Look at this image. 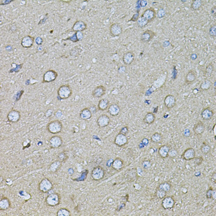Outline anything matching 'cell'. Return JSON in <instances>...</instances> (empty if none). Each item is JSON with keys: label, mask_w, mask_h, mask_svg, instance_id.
I'll return each mask as SVG.
<instances>
[{"label": "cell", "mask_w": 216, "mask_h": 216, "mask_svg": "<svg viewBox=\"0 0 216 216\" xmlns=\"http://www.w3.org/2000/svg\"><path fill=\"white\" fill-rule=\"evenodd\" d=\"M49 143L51 148H58L63 145V141L61 137L59 135H54L50 138L49 140Z\"/></svg>", "instance_id": "obj_13"}, {"label": "cell", "mask_w": 216, "mask_h": 216, "mask_svg": "<svg viewBox=\"0 0 216 216\" xmlns=\"http://www.w3.org/2000/svg\"><path fill=\"white\" fill-rule=\"evenodd\" d=\"M87 28V24L82 21H77L72 27V31L74 32H82Z\"/></svg>", "instance_id": "obj_16"}, {"label": "cell", "mask_w": 216, "mask_h": 216, "mask_svg": "<svg viewBox=\"0 0 216 216\" xmlns=\"http://www.w3.org/2000/svg\"><path fill=\"white\" fill-rule=\"evenodd\" d=\"M135 59V54L132 51H128L125 53L122 57V61L125 65L129 66L132 64Z\"/></svg>", "instance_id": "obj_20"}, {"label": "cell", "mask_w": 216, "mask_h": 216, "mask_svg": "<svg viewBox=\"0 0 216 216\" xmlns=\"http://www.w3.org/2000/svg\"><path fill=\"white\" fill-rule=\"evenodd\" d=\"M62 2H67V3H70L71 2V1H62Z\"/></svg>", "instance_id": "obj_53"}, {"label": "cell", "mask_w": 216, "mask_h": 216, "mask_svg": "<svg viewBox=\"0 0 216 216\" xmlns=\"http://www.w3.org/2000/svg\"><path fill=\"white\" fill-rule=\"evenodd\" d=\"M176 204V201L174 198L171 196H166L161 203V206L165 210H169L172 209Z\"/></svg>", "instance_id": "obj_6"}, {"label": "cell", "mask_w": 216, "mask_h": 216, "mask_svg": "<svg viewBox=\"0 0 216 216\" xmlns=\"http://www.w3.org/2000/svg\"><path fill=\"white\" fill-rule=\"evenodd\" d=\"M62 163L63 162L59 160H56L53 162L49 166L48 171L51 173H56L61 167Z\"/></svg>", "instance_id": "obj_28"}, {"label": "cell", "mask_w": 216, "mask_h": 216, "mask_svg": "<svg viewBox=\"0 0 216 216\" xmlns=\"http://www.w3.org/2000/svg\"><path fill=\"white\" fill-rule=\"evenodd\" d=\"M144 19L148 22H151L156 17V12L153 8L147 9L143 12V14L141 16Z\"/></svg>", "instance_id": "obj_10"}, {"label": "cell", "mask_w": 216, "mask_h": 216, "mask_svg": "<svg viewBox=\"0 0 216 216\" xmlns=\"http://www.w3.org/2000/svg\"><path fill=\"white\" fill-rule=\"evenodd\" d=\"M191 132L190 129L188 128L185 129L182 132V135L185 137H189L191 135Z\"/></svg>", "instance_id": "obj_45"}, {"label": "cell", "mask_w": 216, "mask_h": 216, "mask_svg": "<svg viewBox=\"0 0 216 216\" xmlns=\"http://www.w3.org/2000/svg\"><path fill=\"white\" fill-rule=\"evenodd\" d=\"M156 120V116L153 112H148L143 118V122L146 124H152Z\"/></svg>", "instance_id": "obj_31"}, {"label": "cell", "mask_w": 216, "mask_h": 216, "mask_svg": "<svg viewBox=\"0 0 216 216\" xmlns=\"http://www.w3.org/2000/svg\"><path fill=\"white\" fill-rule=\"evenodd\" d=\"M72 95V88L68 84L61 85L58 90V97L60 100L68 99Z\"/></svg>", "instance_id": "obj_2"}, {"label": "cell", "mask_w": 216, "mask_h": 216, "mask_svg": "<svg viewBox=\"0 0 216 216\" xmlns=\"http://www.w3.org/2000/svg\"><path fill=\"white\" fill-rule=\"evenodd\" d=\"M106 88L103 85L96 87L92 92V96L95 98H100L104 96L106 93Z\"/></svg>", "instance_id": "obj_18"}, {"label": "cell", "mask_w": 216, "mask_h": 216, "mask_svg": "<svg viewBox=\"0 0 216 216\" xmlns=\"http://www.w3.org/2000/svg\"><path fill=\"white\" fill-rule=\"evenodd\" d=\"M155 35H156L155 33L153 31L146 30L141 35V37H140L141 41L144 43H148L154 37Z\"/></svg>", "instance_id": "obj_19"}, {"label": "cell", "mask_w": 216, "mask_h": 216, "mask_svg": "<svg viewBox=\"0 0 216 216\" xmlns=\"http://www.w3.org/2000/svg\"><path fill=\"white\" fill-rule=\"evenodd\" d=\"M164 104L166 108L169 109H172L176 105V98L172 95H168L164 98Z\"/></svg>", "instance_id": "obj_14"}, {"label": "cell", "mask_w": 216, "mask_h": 216, "mask_svg": "<svg viewBox=\"0 0 216 216\" xmlns=\"http://www.w3.org/2000/svg\"><path fill=\"white\" fill-rule=\"evenodd\" d=\"M213 130H214V137L216 138V124H215V125H214Z\"/></svg>", "instance_id": "obj_52"}, {"label": "cell", "mask_w": 216, "mask_h": 216, "mask_svg": "<svg viewBox=\"0 0 216 216\" xmlns=\"http://www.w3.org/2000/svg\"><path fill=\"white\" fill-rule=\"evenodd\" d=\"M122 27L119 23H114L109 27L110 35L113 37L120 36L122 33Z\"/></svg>", "instance_id": "obj_9"}, {"label": "cell", "mask_w": 216, "mask_h": 216, "mask_svg": "<svg viewBox=\"0 0 216 216\" xmlns=\"http://www.w3.org/2000/svg\"><path fill=\"white\" fill-rule=\"evenodd\" d=\"M53 188V184L51 181L47 178H43L38 185V190L41 193H46Z\"/></svg>", "instance_id": "obj_4"}, {"label": "cell", "mask_w": 216, "mask_h": 216, "mask_svg": "<svg viewBox=\"0 0 216 216\" xmlns=\"http://www.w3.org/2000/svg\"><path fill=\"white\" fill-rule=\"evenodd\" d=\"M178 155V151L176 149H170L168 154V157L171 158H174Z\"/></svg>", "instance_id": "obj_43"}, {"label": "cell", "mask_w": 216, "mask_h": 216, "mask_svg": "<svg viewBox=\"0 0 216 216\" xmlns=\"http://www.w3.org/2000/svg\"><path fill=\"white\" fill-rule=\"evenodd\" d=\"M66 40H71L73 42H77L78 41V40L77 39V35H76V33H75L71 37H69L68 39Z\"/></svg>", "instance_id": "obj_48"}, {"label": "cell", "mask_w": 216, "mask_h": 216, "mask_svg": "<svg viewBox=\"0 0 216 216\" xmlns=\"http://www.w3.org/2000/svg\"><path fill=\"white\" fill-rule=\"evenodd\" d=\"M68 159V156L67 155L66 151H62L58 156V160L61 161L62 162H64Z\"/></svg>", "instance_id": "obj_39"}, {"label": "cell", "mask_w": 216, "mask_h": 216, "mask_svg": "<svg viewBox=\"0 0 216 216\" xmlns=\"http://www.w3.org/2000/svg\"><path fill=\"white\" fill-rule=\"evenodd\" d=\"M21 112L16 109L11 110L7 115V119L8 121L11 123H16L19 122L21 119Z\"/></svg>", "instance_id": "obj_8"}, {"label": "cell", "mask_w": 216, "mask_h": 216, "mask_svg": "<svg viewBox=\"0 0 216 216\" xmlns=\"http://www.w3.org/2000/svg\"><path fill=\"white\" fill-rule=\"evenodd\" d=\"M35 41V40L34 37L30 35H26L22 38L21 44L23 48H30L34 45Z\"/></svg>", "instance_id": "obj_17"}, {"label": "cell", "mask_w": 216, "mask_h": 216, "mask_svg": "<svg viewBox=\"0 0 216 216\" xmlns=\"http://www.w3.org/2000/svg\"><path fill=\"white\" fill-rule=\"evenodd\" d=\"M195 150L193 148H188L186 149H185L183 153L182 158L186 161H189L194 159L195 158Z\"/></svg>", "instance_id": "obj_15"}, {"label": "cell", "mask_w": 216, "mask_h": 216, "mask_svg": "<svg viewBox=\"0 0 216 216\" xmlns=\"http://www.w3.org/2000/svg\"><path fill=\"white\" fill-rule=\"evenodd\" d=\"M142 166L144 169H148L151 166V162L148 160H145L142 162Z\"/></svg>", "instance_id": "obj_47"}, {"label": "cell", "mask_w": 216, "mask_h": 216, "mask_svg": "<svg viewBox=\"0 0 216 216\" xmlns=\"http://www.w3.org/2000/svg\"><path fill=\"white\" fill-rule=\"evenodd\" d=\"M213 87L212 82L209 79H205L200 85V90L202 91H206L209 90Z\"/></svg>", "instance_id": "obj_33"}, {"label": "cell", "mask_w": 216, "mask_h": 216, "mask_svg": "<svg viewBox=\"0 0 216 216\" xmlns=\"http://www.w3.org/2000/svg\"><path fill=\"white\" fill-rule=\"evenodd\" d=\"M170 149H171V148L169 146H168L167 144L162 145L159 148L158 154L161 157L165 159V158L168 157V154H169V151Z\"/></svg>", "instance_id": "obj_26"}, {"label": "cell", "mask_w": 216, "mask_h": 216, "mask_svg": "<svg viewBox=\"0 0 216 216\" xmlns=\"http://www.w3.org/2000/svg\"><path fill=\"white\" fill-rule=\"evenodd\" d=\"M11 207V201L7 197H2L0 200V210L6 211Z\"/></svg>", "instance_id": "obj_27"}, {"label": "cell", "mask_w": 216, "mask_h": 216, "mask_svg": "<svg viewBox=\"0 0 216 216\" xmlns=\"http://www.w3.org/2000/svg\"><path fill=\"white\" fill-rule=\"evenodd\" d=\"M205 131V125L204 124L200 121L197 122L193 127V132L196 135H201Z\"/></svg>", "instance_id": "obj_23"}, {"label": "cell", "mask_w": 216, "mask_h": 216, "mask_svg": "<svg viewBox=\"0 0 216 216\" xmlns=\"http://www.w3.org/2000/svg\"><path fill=\"white\" fill-rule=\"evenodd\" d=\"M209 34L210 36L212 37H216V24L212 25L209 30Z\"/></svg>", "instance_id": "obj_44"}, {"label": "cell", "mask_w": 216, "mask_h": 216, "mask_svg": "<svg viewBox=\"0 0 216 216\" xmlns=\"http://www.w3.org/2000/svg\"><path fill=\"white\" fill-rule=\"evenodd\" d=\"M206 197L208 198H211L213 200H216V191L210 188L206 193Z\"/></svg>", "instance_id": "obj_41"}, {"label": "cell", "mask_w": 216, "mask_h": 216, "mask_svg": "<svg viewBox=\"0 0 216 216\" xmlns=\"http://www.w3.org/2000/svg\"><path fill=\"white\" fill-rule=\"evenodd\" d=\"M214 112L213 110L211 108H209V107L204 108L201 113V117L204 120H211L213 118V117L214 116Z\"/></svg>", "instance_id": "obj_21"}, {"label": "cell", "mask_w": 216, "mask_h": 216, "mask_svg": "<svg viewBox=\"0 0 216 216\" xmlns=\"http://www.w3.org/2000/svg\"><path fill=\"white\" fill-rule=\"evenodd\" d=\"M203 1L201 0H194L191 4V8L194 11L199 10L203 6Z\"/></svg>", "instance_id": "obj_35"}, {"label": "cell", "mask_w": 216, "mask_h": 216, "mask_svg": "<svg viewBox=\"0 0 216 216\" xmlns=\"http://www.w3.org/2000/svg\"><path fill=\"white\" fill-rule=\"evenodd\" d=\"M148 24H149L143 17L140 16L139 18H138L137 20V26L140 27V28H144Z\"/></svg>", "instance_id": "obj_38"}, {"label": "cell", "mask_w": 216, "mask_h": 216, "mask_svg": "<svg viewBox=\"0 0 216 216\" xmlns=\"http://www.w3.org/2000/svg\"><path fill=\"white\" fill-rule=\"evenodd\" d=\"M110 117L106 114H101L97 119V125L100 128H105L110 124Z\"/></svg>", "instance_id": "obj_12"}, {"label": "cell", "mask_w": 216, "mask_h": 216, "mask_svg": "<svg viewBox=\"0 0 216 216\" xmlns=\"http://www.w3.org/2000/svg\"><path fill=\"white\" fill-rule=\"evenodd\" d=\"M124 161L119 158V157H117L115 158L112 162V164H111V167L112 168L116 171H120L121 169H122V168L124 167Z\"/></svg>", "instance_id": "obj_22"}, {"label": "cell", "mask_w": 216, "mask_h": 216, "mask_svg": "<svg viewBox=\"0 0 216 216\" xmlns=\"http://www.w3.org/2000/svg\"><path fill=\"white\" fill-rule=\"evenodd\" d=\"M155 195H156V196L159 199V200H162L166 195H167V193L162 191V190H160L157 188H156V193H155Z\"/></svg>", "instance_id": "obj_40"}, {"label": "cell", "mask_w": 216, "mask_h": 216, "mask_svg": "<svg viewBox=\"0 0 216 216\" xmlns=\"http://www.w3.org/2000/svg\"><path fill=\"white\" fill-rule=\"evenodd\" d=\"M196 79V75L195 72L191 70L190 71H188V73H186V76H185V83L186 84H190L193 83Z\"/></svg>", "instance_id": "obj_29"}, {"label": "cell", "mask_w": 216, "mask_h": 216, "mask_svg": "<svg viewBox=\"0 0 216 216\" xmlns=\"http://www.w3.org/2000/svg\"><path fill=\"white\" fill-rule=\"evenodd\" d=\"M216 7L214 6L212 9H211V13H212V14L214 16V17H216Z\"/></svg>", "instance_id": "obj_51"}, {"label": "cell", "mask_w": 216, "mask_h": 216, "mask_svg": "<svg viewBox=\"0 0 216 216\" xmlns=\"http://www.w3.org/2000/svg\"><path fill=\"white\" fill-rule=\"evenodd\" d=\"M109 106V100L106 98H103L99 101L98 105V110L101 111L106 110V109H108Z\"/></svg>", "instance_id": "obj_32"}, {"label": "cell", "mask_w": 216, "mask_h": 216, "mask_svg": "<svg viewBox=\"0 0 216 216\" xmlns=\"http://www.w3.org/2000/svg\"><path fill=\"white\" fill-rule=\"evenodd\" d=\"M57 216H71V211L66 208H61L59 209L56 214Z\"/></svg>", "instance_id": "obj_37"}, {"label": "cell", "mask_w": 216, "mask_h": 216, "mask_svg": "<svg viewBox=\"0 0 216 216\" xmlns=\"http://www.w3.org/2000/svg\"><path fill=\"white\" fill-rule=\"evenodd\" d=\"M92 117V112L90 108H83L80 112V118L83 120H88Z\"/></svg>", "instance_id": "obj_24"}, {"label": "cell", "mask_w": 216, "mask_h": 216, "mask_svg": "<svg viewBox=\"0 0 216 216\" xmlns=\"http://www.w3.org/2000/svg\"><path fill=\"white\" fill-rule=\"evenodd\" d=\"M166 193H169L172 189V185L169 181H164L160 183L156 188Z\"/></svg>", "instance_id": "obj_30"}, {"label": "cell", "mask_w": 216, "mask_h": 216, "mask_svg": "<svg viewBox=\"0 0 216 216\" xmlns=\"http://www.w3.org/2000/svg\"><path fill=\"white\" fill-rule=\"evenodd\" d=\"M214 70V67L213 64H209L205 69V73L207 75H211Z\"/></svg>", "instance_id": "obj_42"}, {"label": "cell", "mask_w": 216, "mask_h": 216, "mask_svg": "<svg viewBox=\"0 0 216 216\" xmlns=\"http://www.w3.org/2000/svg\"><path fill=\"white\" fill-rule=\"evenodd\" d=\"M75 33H76L77 37V39L78 40V41L82 40L83 39V34H82V32H75Z\"/></svg>", "instance_id": "obj_50"}, {"label": "cell", "mask_w": 216, "mask_h": 216, "mask_svg": "<svg viewBox=\"0 0 216 216\" xmlns=\"http://www.w3.org/2000/svg\"><path fill=\"white\" fill-rule=\"evenodd\" d=\"M120 112V106L115 103H113L109 105L108 107V113L111 116H117L119 114Z\"/></svg>", "instance_id": "obj_25"}, {"label": "cell", "mask_w": 216, "mask_h": 216, "mask_svg": "<svg viewBox=\"0 0 216 216\" xmlns=\"http://www.w3.org/2000/svg\"><path fill=\"white\" fill-rule=\"evenodd\" d=\"M114 143L119 147H122L128 143V138L127 135L119 133L115 137Z\"/></svg>", "instance_id": "obj_11"}, {"label": "cell", "mask_w": 216, "mask_h": 216, "mask_svg": "<svg viewBox=\"0 0 216 216\" xmlns=\"http://www.w3.org/2000/svg\"><path fill=\"white\" fill-rule=\"evenodd\" d=\"M105 176V169L98 166L95 167L91 172V177L92 180L95 181H100L102 180Z\"/></svg>", "instance_id": "obj_5"}, {"label": "cell", "mask_w": 216, "mask_h": 216, "mask_svg": "<svg viewBox=\"0 0 216 216\" xmlns=\"http://www.w3.org/2000/svg\"><path fill=\"white\" fill-rule=\"evenodd\" d=\"M63 125L61 122L59 120H54L49 122L46 126L47 130L51 134H58L63 130Z\"/></svg>", "instance_id": "obj_1"}, {"label": "cell", "mask_w": 216, "mask_h": 216, "mask_svg": "<svg viewBox=\"0 0 216 216\" xmlns=\"http://www.w3.org/2000/svg\"><path fill=\"white\" fill-rule=\"evenodd\" d=\"M35 42L38 45H41L43 42V40L41 37L38 36L35 39Z\"/></svg>", "instance_id": "obj_49"}, {"label": "cell", "mask_w": 216, "mask_h": 216, "mask_svg": "<svg viewBox=\"0 0 216 216\" xmlns=\"http://www.w3.org/2000/svg\"><path fill=\"white\" fill-rule=\"evenodd\" d=\"M46 204L51 207H55L61 203V196L58 193H53L47 196L45 200Z\"/></svg>", "instance_id": "obj_3"}, {"label": "cell", "mask_w": 216, "mask_h": 216, "mask_svg": "<svg viewBox=\"0 0 216 216\" xmlns=\"http://www.w3.org/2000/svg\"><path fill=\"white\" fill-rule=\"evenodd\" d=\"M58 73L54 70L50 69L43 74L42 83H50L54 82L58 77Z\"/></svg>", "instance_id": "obj_7"}, {"label": "cell", "mask_w": 216, "mask_h": 216, "mask_svg": "<svg viewBox=\"0 0 216 216\" xmlns=\"http://www.w3.org/2000/svg\"><path fill=\"white\" fill-rule=\"evenodd\" d=\"M162 139H163L162 135L160 133L156 132L151 136V141L154 143L157 144V143H160L162 142Z\"/></svg>", "instance_id": "obj_34"}, {"label": "cell", "mask_w": 216, "mask_h": 216, "mask_svg": "<svg viewBox=\"0 0 216 216\" xmlns=\"http://www.w3.org/2000/svg\"><path fill=\"white\" fill-rule=\"evenodd\" d=\"M201 151L204 154H208L209 153H210L211 150V147L209 144H208L206 142H203L202 145L201 146Z\"/></svg>", "instance_id": "obj_36"}, {"label": "cell", "mask_w": 216, "mask_h": 216, "mask_svg": "<svg viewBox=\"0 0 216 216\" xmlns=\"http://www.w3.org/2000/svg\"><path fill=\"white\" fill-rule=\"evenodd\" d=\"M129 132V127H128L127 126H125V127H122V128L120 129L119 133H120V134H124V135H127L128 134Z\"/></svg>", "instance_id": "obj_46"}]
</instances>
